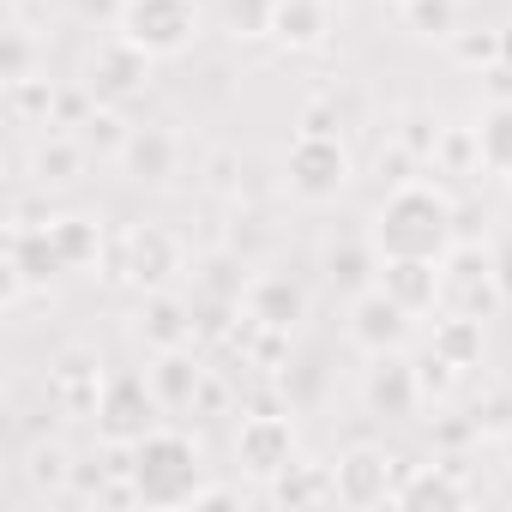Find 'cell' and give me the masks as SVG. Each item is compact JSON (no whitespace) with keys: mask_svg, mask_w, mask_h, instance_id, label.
Instances as JSON below:
<instances>
[{"mask_svg":"<svg viewBox=\"0 0 512 512\" xmlns=\"http://www.w3.org/2000/svg\"><path fill=\"white\" fill-rule=\"evenodd\" d=\"M332 37V7L326 0H278L272 13V43L290 49V55H308Z\"/></svg>","mask_w":512,"mask_h":512,"instance_id":"9a60e30c","label":"cell"},{"mask_svg":"<svg viewBox=\"0 0 512 512\" xmlns=\"http://www.w3.org/2000/svg\"><path fill=\"white\" fill-rule=\"evenodd\" d=\"M332 482H338V506H386L398 494V458L386 446H350L338 464H332Z\"/></svg>","mask_w":512,"mask_h":512,"instance_id":"9c48e42d","label":"cell"},{"mask_svg":"<svg viewBox=\"0 0 512 512\" xmlns=\"http://www.w3.org/2000/svg\"><path fill=\"white\" fill-rule=\"evenodd\" d=\"M73 476H79V470H73L67 446H55V440H37V446L25 452V482H31V494H37V500H43V494H61Z\"/></svg>","mask_w":512,"mask_h":512,"instance_id":"484cf974","label":"cell"},{"mask_svg":"<svg viewBox=\"0 0 512 512\" xmlns=\"http://www.w3.org/2000/svg\"><path fill=\"white\" fill-rule=\"evenodd\" d=\"M374 253L380 260H446L458 247V205L434 181H398L374 211Z\"/></svg>","mask_w":512,"mask_h":512,"instance_id":"6da1fadb","label":"cell"},{"mask_svg":"<svg viewBox=\"0 0 512 512\" xmlns=\"http://www.w3.org/2000/svg\"><path fill=\"white\" fill-rule=\"evenodd\" d=\"M428 350H440L452 368H476L482 362V320L476 314H446V320H434V344Z\"/></svg>","mask_w":512,"mask_h":512,"instance_id":"cb8c5ba5","label":"cell"},{"mask_svg":"<svg viewBox=\"0 0 512 512\" xmlns=\"http://www.w3.org/2000/svg\"><path fill=\"white\" fill-rule=\"evenodd\" d=\"M350 175H356V163H350V151H344L338 133H308L302 127L290 139V151H284V187L302 205H332L350 187Z\"/></svg>","mask_w":512,"mask_h":512,"instance_id":"277c9868","label":"cell"},{"mask_svg":"<svg viewBox=\"0 0 512 512\" xmlns=\"http://www.w3.org/2000/svg\"><path fill=\"white\" fill-rule=\"evenodd\" d=\"M55 103H61V91L37 73V79H19V85H7V109L25 121V127H55Z\"/></svg>","mask_w":512,"mask_h":512,"instance_id":"83f0119b","label":"cell"},{"mask_svg":"<svg viewBox=\"0 0 512 512\" xmlns=\"http://www.w3.org/2000/svg\"><path fill=\"white\" fill-rule=\"evenodd\" d=\"M392 7H404V0H392Z\"/></svg>","mask_w":512,"mask_h":512,"instance_id":"f35d334b","label":"cell"},{"mask_svg":"<svg viewBox=\"0 0 512 512\" xmlns=\"http://www.w3.org/2000/svg\"><path fill=\"white\" fill-rule=\"evenodd\" d=\"M368 272H380L374 241H368V247H344V253H332V278H338L344 290H356V296H362V290H374V284H368Z\"/></svg>","mask_w":512,"mask_h":512,"instance_id":"4dcf8cb0","label":"cell"},{"mask_svg":"<svg viewBox=\"0 0 512 512\" xmlns=\"http://www.w3.org/2000/svg\"><path fill=\"white\" fill-rule=\"evenodd\" d=\"M49 241H55V253H61L67 272H91L103 260V223L97 217H79V211L49 217Z\"/></svg>","mask_w":512,"mask_h":512,"instance_id":"44dd1931","label":"cell"},{"mask_svg":"<svg viewBox=\"0 0 512 512\" xmlns=\"http://www.w3.org/2000/svg\"><path fill=\"white\" fill-rule=\"evenodd\" d=\"M205 187L211 193H241V157L235 151H211L205 157Z\"/></svg>","mask_w":512,"mask_h":512,"instance_id":"836d02e7","label":"cell"},{"mask_svg":"<svg viewBox=\"0 0 512 512\" xmlns=\"http://www.w3.org/2000/svg\"><path fill=\"white\" fill-rule=\"evenodd\" d=\"M199 25H205L199 0H121V19H115V31L133 49H145L151 61L187 55L199 43Z\"/></svg>","mask_w":512,"mask_h":512,"instance_id":"3957f363","label":"cell"},{"mask_svg":"<svg viewBox=\"0 0 512 512\" xmlns=\"http://www.w3.org/2000/svg\"><path fill=\"white\" fill-rule=\"evenodd\" d=\"M506 446H512V428H506Z\"/></svg>","mask_w":512,"mask_h":512,"instance_id":"74e56055","label":"cell"},{"mask_svg":"<svg viewBox=\"0 0 512 512\" xmlns=\"http://www.w3.org/2000/svg\"><path fill=\"white\" fill-rule=\"evenodd\" d=\"M151 392L163 410H193L199 404V386H205V368L193 362V350H157V362L145 368Z\"/></svg>","mask_w":512,"mask_h":512,"instance_id":"ac0fdd59","label":"cell"},{"mask_svg":"<svg viewBox=\"0 0 512 512\" xmlns=\"http://www.w3.org/2000/svg\"><path fill=\"white\" fill-rule=\"evenodd\" d=\"M296 458H302V440H296L290 410H253V416H241V428H235V464L253 482L284 476Z\"/></svg>","mask_w":512,"mask_h":512,"instance_id":"5b68a950","label":"cell"},{"mask_svg":"<svg viewBox=\"0 0 512 512\" xmlns=\"http://www.w3.org/2000/svg\"><path fill=\"white\" fill-rule=\"evenodd\" d=\"M145 79H151V55L133 49L121 31H115L109 43H97V49L85 55V67H79V85H85L97 103H109V109H121L127 97H139Z\"/></svg>","mask_w":512,"mask_h":512,"instance_id":"ba28073f","label":"cell"},{"mask_svg":"<svg viewBox=\"0 0 512 512\" xmlns=\"http://www.w3.org/2000/svg\"><path fill=\"white\" fill-rule=\"evenodd\" d=\"M157 392L145 374H115L103 386V404H97V440L103 446H139L151 428H157Z\"/></svg>","mask_w":512,"mask_h":512,"instance_id":"52a82bcc","label":"cell"},{"mask_svg":"<svg viewBox=\"0 0 512 512\" xmlns=\"http://www.w3.org/2000/svg\"><path fill=\"white\" fill-rule=\"evenodd\" d=\"M398 19H404V31H410V37L452 43V31H458V0H404Z\"/></svg>","mask_w":512,"mask_h":512,"instance_id":"4316f807","label":"cell"},{"mask_svg":"<svg viewBox=\"0 0 512 512\" xmlns=\"http://www.w3.org/2000/svg\"><path fill=\"white\" fill-rule=\"evenodd\" d=\"M139 338L151 344V350H187L193 338H199V320H193V308L187 302H175V296H151L145 302V314H139Z\"/></svg>","mask_w":512,"mask_h":512,"instance_id":"ffe728a7","label":"cell"},{"mask_svg":"<svg viewBox=\"0 0 512 512\" xmlns=\"http://www.w3.org/2000/svg\"><path fill=\"white\" fill-rule=\"evenodd\" d=\"M506 181H512V175H506Z\"/></svg>","mask_w":512,"mask_h":512,"instance_id":"ab89813d","label":"cell"},{"mask_svg":"<svg viewBox=\"0 0 512 512\" xmlns=\"http://www.w3.org/2000/svg\"><path fill=\"white\" fill-rule=\"evenodd\" d=\"M0 79L19 85V79H37V37L13 19L7 25V55H0Z\"/></svg>","mask_w":512,"mask_h":512,"instance_id":"f546056e","label":"cell"},{"mask_svg":"<svg viewBox=\"0 0 512 512\" xmlns=\"http://www.w3.org/2000/svg\"><path fill=\"white\" fill-rule=\"evenodd\" d=\"M241 308H247V320H260L272 332H296L302 314H308V296L290 278H253L247 296H241Z\"/></svg>","mask_w":512,"mask_h":512,"instance_id":"e0dca14e","label":"cell"},{"mask_svg":"<svg viewBox=\"0 0 512 512\" xmlns=\"http://www.w3.org/2000/svg\"><path fill=\"white\" fill-rule=\"evenodd\" d=\"M374 368H368V380H362V404L374 410V416H416V404H422V380H416V368L392 350V356H368Z\"/></svg>","mask_w":512,"mask_h":512,"instance_id":"4fadbf2b","label":"cell"},{"mask_svg":"<svg viewBox=\"0 0 512 512\" xmlns=\"http://www.w3.org/2000/svg\"><path fill=\"white\" fill-rule=\"evenodd\" d=\"M458 374H464V368H452V362H446L440 350H428V356L416 362V380H422V398H428V392H452V380H458Z\"/></svg>","mask_w":512,"mask_h":512,"instance_id":"e575fe53","label":"cell"},{"mask_svg":"<svg viewBox=\"0 0 512 512\" xmlns=\"http://www.w3.org/2000/svg\"><path fill=\"white\" fill-rule=\"evenodd\" d=\"M266 500H272V506H338V482H332V464L296 458L284 476H272V482H266Z\"/></svg>","mask_w":512,"mask_h":512,"instance_id":"d6986e66","label":"cell"},{"mask_svg":"<svg viewBox=\"0 0 512 512\" xmlns=\"http://www.w3.org/2000/svg\"><path fill=\"white\" fill-rule=\"evenodd\" d=\"M127 260H121V278L133 284V290H145V296H157L175 272H181V241L169 235V229H157V223H139V229H127Z\"/></svg>","mask_w":512,"mask_h":512,"instance_id":"8fae6325","label":"cell"},{"mask_svg":"<svg viewBox=\"0 0 512 512\" xmlns=\"http://www.w3.org/2000/svg\"><path fill=\"white\" fill-rule=\"evenodd\" d=\"M458 67H500V31H452Z\"/></svg>","mask_w":512,"mask_h":512,"instance_id":"1f68e13d","label":"cell"},{"mask_svg":"<svg viewBox=\"0 0 512 512\" xmlns=\"http://www.w3.org/2000/svg\"><path fill=\"white\" fill-rule=\"evenodd\" d=\"M392 506H470V488L452 476V470H428V464H416V470H404L398 476V494H392Z\"/></svg>","mask_w":512,"mask_h":512,"instance_id":"7402d4cb","label":"cell"},{"mask_svg":"<svg viewBox=\"0 0 512 512\" xmlns=\"http://www.w3.org/2000/svg\"><path fill=\"white\" fill-rule=\"evenodd\" d=\"M79 13H115L121 19V0H79Z\"/></svg>","mask_w":512,"mask_h":512,"instance_id":"d590c367","label":"cell"},{"mask_svg":"<svg viewBox=\"0 0 512 512\" xmlns=\"http://www.w3.org/2000/svg\"><path fill=\"white\" fill-rule=\"evenodd\" d=\"M476 151L488 175H512V103H488L476 121Z\"/></svg>","mask_w":512,"mask_h":512,"instance_id":"d4e9b609","label":"cell"},{"mask_svg":"<svg viewBox=\"0 0 512 512\" xmlns=\"http://www.w3.org/2000/svg\"><path fill=\"white\" fill-rule=\"evenodd\" d=\"M79 169H85V139H73V133H49L31 151V175L43 187H67V181H79Z\"/></svg>","mask_w":512,"mask_h":512,"instance_id":"603a6c76","label":"cell"},{"mask_svg":"<svg viewBox=\"0 0 512 512\" xmlns=\"http://www.w3.org/2000/svg\"><path fill=\"white\" fill-rule=\"evenodd\" d=\"M103 386H109V380H103V362L85 356V350H67V356L49 368V404L67 410V416H97Z\"/></svg>","mask_w":512,"mask_h":512,"instance_id":"7c38bea8","label":"cell"},{"mask_svg":"<svg viewBox=\"0 0 512 512\" xmlns=\"http://www.w3.org/2000/svg\"><path fill=\"white\" fill-rule=\"evenodd\" d=\"M272 13H278V0H223L229 37H272Z\"/></svg>","mask_w":512,"mask_h":512,"instance_id":"f1b7e54d","label":"cell"},{"mask_svg":"<svg viewBox=\"0 0 512 512\" xmlns=\"http://www.w3.org/2000/svg\"><path fill=\"white\" fill-rule=\"evenodd\" d=\"M500 55H506V61H512V31H506V37H500Z\"/></svg>","mask_w":512,"mask_h":512,"instance_id":"8d00e7d4","label":"cell"},{"mask_svg":"<svg viewBox=\"0 0 512 512\" xmlns=\"http://www.w3.org/2000/svg\"><path fill=\"white\" fill-rule=\"evenodd\" d=\"M410 308H398L380 284L374 290H362L356 302H350V344L362 350V356H392V350H404L410 344Z\"/></svg>","mask_w":512,"mask_h":512,"instance_id":"30bf717a","label":"cell"},{"mask_svg":"<svg viewBox=\"0 0 512 512\" xmlns=\"http://www.w3.org/2000/svg\"><path fill=\"white\" fill-rule=\"evenodd\" d=\"M127 133H133V127H121V115H115L109 103H97L79 139H85V145H97V151H115V157H121V145H127Z\"/></svg>","mask_w":512,"mask_h":512,"instance_id":"d6a6232c","label":"cell"},{"mask_svg":"<svg viewBox=\"0 0 512 512\" xmlns=\"http://www.w3.org/2000/svg\"><path fill=\"white\" fill-rule=\"evenodd\" d=\"M380 290L410 314H434L440 308V266L434 260H380Z\"/></svg>","mask_w":512,"mask_h":512,"instance_id":"2e32d148","label":"cell"},{"mask_svg":"<svg viewBox=\"0 0 512 512\" xmlns=\"http://www.w3.org/2000/svg\"><path fill=\"white\" fill-rule=\"evenodd\" d=\"M440 302H446L452 314H476V320H488V314L506 302L488 247H464V241H458V247L446 253V260H440Z\"/></svg>","mask_w":512,"mask_h":512,"instance_id":"8992f818","label":"cell"},{"mask_svg":"<svg viewBox=\"0 0 512 512\" xmlns=\"http://www.w3.org/2000/svg\"><path fill=\"white\" fill-rule=\"evenodd\" d=\"M127 482L139 506H193L205 488L199 440L181 428H151L139 446H127Z\"/></svg>","mask_w":512,"mask_h":512,"instance_id":"7a4b0ae2","label":"cell"},{"mask_svg":"<svg viewBox=\"0 0 512 512\" xmlns=\"http://www.w3.org/2000/svg\"><path fill=\"white\" fill-rule=\"evenodd\" d=\"M181 163V139L169 127H133L127 145H121V169L139 181V187H163Z\"/></svg>","mask_w":512,"mask_h":512,"instance_id":"5bb4252c","label":"cell"}]
</instances>
